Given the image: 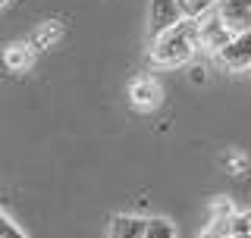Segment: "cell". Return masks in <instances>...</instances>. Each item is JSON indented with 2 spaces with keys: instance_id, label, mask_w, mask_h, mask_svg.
Instances as JSON below:
<instances>
[{
  "instance_id": "cell-1",
  "label": "cell",
  "mask_w": 251,
  "mask_h": 238,
  "mask_svg": "<svg viewBox=\"0 0 251 238\" xmlns=\"http://www.w3.org/2000/svg\"><path fill=\"white\" fill-rule=\"evenodd\" d=\"M195 53H198V28H195L192 19H182L176 28L151 38L148 63L154 69H179L185 63H192Z\"/></svg>"
},
{
  "instance_id": "cell-2",
  "label": "cell",
  "mask_w": 251,
  "mask_h": 238,
  "mask_svg": "<svg viewBox=\"0 0 251 238\" xmlns=\"http://www.w3.org/2000/svg\"><path fill=\"white\" fill-rule=\"evenodd\" d=\"M163 104V85L154 75H138L129 85V107L138 113H154Z\"/></svg>"
},
{
  "instance_id": "cell-3",
  "label": "cell",
  "mask_w": 251,
  "mask_h": 238,
  "mask_svg": "<svg viewBox=\"0 0 251 238\" xmlns=\"http://www.w3.org/2000/svg\"><path fill=\"white\" fill-rule=\"evenodd\" d=\"M195 28H198V50H207L210 57H217V53L235 38V35H229V31H226V25L217 19L214 10L204 13L201 19H195Z\"/></svg>"
},
{
  "instance_id": "cell-4",
  "label": "cell",
  "mask_w": 251,
  "mask_h": 238,
  "mask_svg": "<svg viewBox=\"0 0 251 238\" xmlns=\"http://www.w3.org/2000/svg\"><path fill=\"white\" fill-rule=\"evenodd\" d=\"M214 13L229 35L251 31V0H214Z\"/></svg>"
},
{
  "instance_id": "cell-5",
  "label": "cell",
  "mask_w": 251,
  "mask_h": 238,
  "mask_svg": "<svg viewBox=\"0 0 251 238\" xmlns=\"http://www.w3.org/2000/svg\"><path fill=\"white\" fill-rule=\"evenodd\" d=\"M214 63L223 66V69H229V72H245V69H251V31L235 35L232 41L214 57Z\"/></svg>"
},
{
  "instance_id": "cell-6",
  "label": "cell",
  "mask_w": 251,
  "mask_h": 238,
  "mask_svg": "<svg viewBox=\"0 0 251 238\" xmlns=\"http://www.w3.org/2000/svg\"><path fill=\"white\" fill-rule=\"evenodd\" d=\"M179 22H182V13H179L176 0H151V10H148V35L151 38L176 28Z\"/></svg>"
},
{
  "instance_id": "cell-7",
  "label": "cell",
  "mask_w": 251,
  "mask_h": 238,
  "mask_svg": "<svg viewBox=\"0 0 251 238\" xmlns=\"http://www.w3.org/2000/svg\"><path fill=\"white\" fill-rule=\"evenodd\" d=\"M148 219L145 216H129V213H116L110 219V232L107 238H145Z\"/></svg>"
},
{
  "instance_id": "cell-8",
  "label": "cell",
  "mask_w": 251,
  "mask_h": 238,
  "mask_svg": "<svg viewBox=\"0 0 251 238\" xmlns=\"http://www.w3.org/2000/svg\"><path fill=\"white\" fill-rule=\"evenodd\" d=\"M31 60H35V53H31V47H25V44H13L10 50L3 53V63L13 69V72H25L31 66Z\"/></svg>"
},
{
  "instance_id": "cell-9",
  "label": "cell",
  "mask_w": 251,
  "mask_h": 238,
  "mask_svg": "<svg viewBox=\"0 0 251 238\" xmlns=\"http://www.w3.org/2000/svg\"><path fill=\"white\" fill-rule=\"evenodd\" d=\"M179 3V13H182V19H201L204 13L214 10V0H176Z\"/></svg>"
},
{
  "instance_id": "cell-10",
  "label": "cell",
  "mask_w": 251,
  "mask_h": 238,
  "mask_svg": "<svg viewBox=\"0 0 251 238\" xmlns=\"http://www.w3.org/2000/svg\"><path fill=\"white\" fill-rule=\"evenodd\" d=\"M145 238H176V232H173L170 219H148Z\"/></svg>"
},
{
  "instance_id": "cell-11",
  "label": "cell",
  "mask_w": 251,
  "mask_h": 238,
  "mask_svg": "<svg viewBox=\"0 0 251 238\" xmlns=\"http://www.w3.org/2000/svg\"><path fill=\"white\" fill-rule=\"evenodd\" d=\"M0 238H25V235L19 232V226H16L3 210H0Z\"/></svg>"
},
{
  "instance_id": "cell-12",
  "label": "cell",
  "mask_w": 251,
  "mask_h": 238,
  "mask_svg": "<svg viewBox=\"0 0 251 238\" xmlns=\"http://www.w3.org/2000/svg\"><path fill=\"white\" fill-rule=\"evenodd\" d=\"M248 219H251V210H248Z\"/></svg>"
},
{
  "instance_id": "cell-13",
  "label": "cell",
  "mask_w": 251,
  "mask_h": 238,
  "mask_svg": "<svg viewBox=\"0 0 251 238\" xmlns=\"http://www.w3.org/2000/svg\"><path fill=\"white\" fill-rule=\"evenodd\" d=\"M248 72H251V69H248Z\"/></svg>"
}]
</instances>
